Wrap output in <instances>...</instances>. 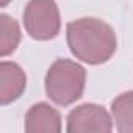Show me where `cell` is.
Returning <instances> with one entry per match:
<instances>
[{
	"label": "cell",
	"instance_id": "cell-1",
	"mask_svg": "<svg viewBox=\"0 0 133 133\" xmlns=\"http://www.w3.org/2000/svg\"><path fill=\"white\" fill-rule=\"evenodd\" d=\"M66 39L71 53L91 66L110 61L117 47L113 27L96 17H82L69 22L66 27Z\"/></svg>",
	"mask_w": 133,
	"mask_h": 133
},
{
	"label": "cell",
	"instance_id": "cell-2",
	"mask_svg": "<svg viewBox=\"0 0 133 133\" xmlns=\"http://www.w3.org/2000/svg\"><path fill=\"white\" fill-rule=\"evenodd\" d=\"M44 85L45 94L53 103L59 107H69L83 96L86 71L82 64L72 59L59 58L49 68Z\"/></svg>",
	"mask_w": 133,
	"mask_h": 133
},
{
	"label": "cell",
	"instance_id": "cell-3",
	"mask_svg": "<svg viewBox=\"0 0 133 133\" xmlns=\"http://www.w3.org/2000/svg\"><path fill=\"white\" fill-rule=\"evenodd\" d=\"M22 17L25 31L36 41H50L61 30L59 10L55 0H30Z\"/></svg>",
	"mask_w": 133,
	"mask_h": 133
},
{
	"label": "cell",
	"instance_id": "cell-4",
	"mask_svg": "<svg viewBox=\"0 0 133 133\" xmlns=\"http://www.w3.org/2000/svg\"><path fill=\"white\" fill-rule=\"evenodd\" d=\"M66 130L69 133H107L113 130V119L102 105L83 103L68 114Z\"/></svg>",
	"mask_w": 133,
	"mask_h": 133
},
{
	"label": "cell",
	"instance_id": "cell-5",
	"mask_svg": "<svg viewBox=\"0 0 133 133\" xmlns=\"http://www.w3.org/2000/svg\"><path fill=\"white\" fill-rule=\"evenodd\" d=\"M27 88V77L19 64L13 61L0 63V103L3 107L17 100Z\"/></svg>",
	"mask_w": 133,
	"mask_h": 133
},
{
	"label": "cell",
	"instance_id": "cell-6",
	"mask_svg": "<svg viewBox=\"0 0 133 133\" xmlns=\"http://www.w3.org/2000/svg\"><path fill=\"white\" fill-rule=\"evenodd\" d=\"M25 131L28 133H59L61 116L49 103H35L25 114Z\"/></svg>",
	"mask_w": 133,
	"mask_h": 133
},
{
	"label": "cell",
	"instance_id": "cell-7",
	"mask_svg": "<svg viewBox=\"0 0 133 133\" xmlns=\"http://www.w3.org/2000/svg\"><path fill=\"white\" fill-rule=\"evenodd\" d=\"M111 113L117 131L133 133V91L119 94L111 102Z\"/></svg>",
	"mask_w": 133,
	"mask_h": 133
},
{
	"label": "cell",
	"instance_id": "cell-8",
	"mask_svg": "<svg viewBox=\"0 0 133 133\" xmlns=\"http://www.w3.org/2000/svg\"><path fill=\"white\" fill-rule=\"evenodd\" d=\"M0 31H2V35H0V55L8 56L17 49L22 33L19 24L5 13L0 14Z\"/></svg>",
	"mask_w": 133,
	"mask_h": 133
},
{
	"label": "cell",
	"instance_id": "cell-9",
	"mask_svg": "<svg viewBox=\"0 0 133 133\" xmlns=\"http://www.w3.org/2000/svg\"><path fill=\"white\" fill-rule=\"evenodd\" d=\"M10 2H11V0H0V5H2V6H6Z\"/></svg>",
	"mask_w": 133,
	"mask_h": 133
}]
</instances>
